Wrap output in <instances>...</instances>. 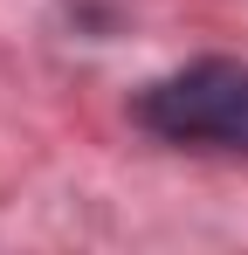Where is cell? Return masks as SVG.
<instances>
[{"mask_svg":"<svg viewBox=\"0 0 248 255\" xmlns=\"http://www.w3.org/2000/svg\"><path fill=\"white\" fill-rule=\"evenodd\" d=\"M138 125L165 145H214V152H248V62L207 55L186 62L138 97Z\"/></svg>","mask_w":248,"mask_h":255,"instance_id":"1","label":"cell"}]
</instances>
